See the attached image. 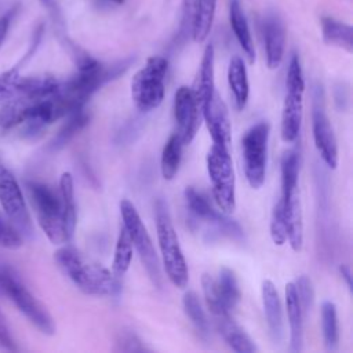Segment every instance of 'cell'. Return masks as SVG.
<instances>
[{
  "instance_id": "cell-1",
  "label": "cell",
  "mask_w": 353,
  "mask_h": 353,
  "mask_svg": "<svg viewBox=\"0 0 353 353\" xmlns=\"http://www.w3.org/2000/svg\"><path fill=\"white\" fill-rule=\"evenodd\" d=\"M131 65V59L103 65L90 55L77 58V73L69 80L59 83L54 99L61 117L83 109L90 97L108 81L123 74Z\"/></svg>"
},
{
  "instance_id": "cell-2",
  "label": "cell",
  "mask_w": 353,
  "mask_h": 353,
  "mask_svg": "<svg viewBox=\"0 0 353 353\" xmlns=\"http://www.w3.org/2000/svg\"><path fill=\"white\" fill-rule=\"evenodd\" d=\"M54 258L65 276L87 295L116 296L121 291L119 277L113 272L84 256L70 245L58 248Z\"/></svg>"
},
{
  "instance_id": "cell-3",
  "label": "cell",
  "mask_w": 353,
  "mask_h": 353,
  "mask_svg": "<svg viewBox=\"0 0 353 353\" xmlns=\"http://www.w3.org/2000/svg\"><path fill=\"white\" fill-rule=\"evenodd\" d=\"M156 229L165 274L175 287L185 288L189 281V270L167 204L163 200L156 203Z\"/></svg>"
},
{
  "instance_id": "cell-4",
  "label": "cell",
  "mask_w": 353,
  "mask_h": 353,
  "mask_svg": "<svg viewBox=\"0 0 353 353\" xmlns=\"http://www.w3.org/2000/svg\"><path fill=\"white\" fill-rule=\"evenodd\" d=\"M0 296L8 298L43 334L52 335L55 332V324L51 314L22 284L17 273L7 266H0Z\"/></svg>"
},
{
  "instance_id": "cell-5",
  "label": "cell",
  "mask_w": 353,
  "mask_h": 353,
  "mask_svg": "<svg viewBox=\"0 0 353 353\" xmlns=\"http://www.w3.org/2000/svg\"><path fill=\"white\" fill-rule=\"evenodd\" d=\"M168 69V61L164 57L153 55L146 59L131 81V98L134 105L141 112L157 109L165 94L164 77Z\"/></svg>"
},
{
  "instance_id": "cell-6",
  "label": "cell",
  "mask_w": 353,
  "mask_h": 353,
  "mask_svg": "<svg viewBox=\"0 0 353 353\" xmlns=\"http://www.w3.org/2000/svg\"><path fill=\"white\" fill-rule=\"evenodd\" d=\"M207 172L211 181L212 197L223 214L236 208V181L229 149L212 145L207 153Z\"/></svg>"
},
{
  "instance_id": "cell-7",
  "label": "cell",
  "mask_w": 353,
  "mask_h": 353,
  "mask_svg": "<svg viewBox=\"0 0 353 353\" xmlns=\"http://www.w3.org/2000/svg\"><path fill=\"white\" fill-rule=\"evenodd\" d=\"M28 190L37 214L39 225L47 239L54 244L68 243L69 237L65 230L61 196L41 182H28Z\"/></svg>"
},
{
  "instance_id": "cell-8",
  "label": "cell",
  "mask_w": 353,
  "mask_h": 353,
  "mask_svg": "<svg viewBox=\"0 0 353 353\" xmlns=\"http://www.w3.org/2000/svg\"><path fill=\"white\" fill-rule=\"evenodd\" d=\"M305 79L299 57L292 54L285 79V97L281 112V138L284 142H294L298 138L303 112Z\"/></svg>"
},
{
  "instance_id": "cell-9",
  "label": "cell",
  "mask_w": 353,
  "mask_h": 353,
  "mask_svg": "<svg viewBox=\"0 0 353 353\" xmlns=\"http://www.w3.org/2000/svg\"><path fill=\"white\" fill-rule=\"evenodd\" d=\"M120 214L123 218V226L128 232L132 245L137 250L149 279L156 287H160L161 274H160L159 258L154 251L152 239L146 230V226L143 225L135 205L130 200L123 199L120 201Z\"/></svg>"
},
{
  "instance_id": "cell-10",
  "label": "cell",
  "mask_w": 353,
  "mask_h": 353,
  "mask_svg": "<svg viewBox=\"0 0 353 353\" xmlns=\"http://www.w3.org/2000/svg\"><path fill=\"white\" fill-rule=\"evenodd\" d=\"M269 132V123L259 121L250 127L241 139L244 172L252 189H259L265 182Z\"/></svg>"
},
{
  "instance_id": "cell-11",
  "label": "cell",
  "mask_w": 353,
  "mask_h": 353,
  "mask_svg": "<svg viewBox=\"0 0 353 353\" xmlns=\"http://www.w3.org/2000/svg\"><path fill=\"white\" fill-rule=\"evenodd\" d=\"M0 204L4 214L11 221V225L21 233V236H33V225L23 193L14 176V174L0 160Z\"/></svg>"
},
{
  "instance_id": "cell-12",
  "label": "cell",
  "mask_w": 353,
  "mask_h": 353,
  "mask_svg": "<svg viewBox=\"0 0 353 353\" xmlns=\"http://www.w3.org/2000/svg\"><path fill=\"white\" fill-rule=\"evenodd\" d=\"M312 131L316 149L321 156L323 161L330 168H335L338 165V145L332 125L324 109L323 92L320 88H316L313 95Z\"/></svg>"
},
{
  "instance_id": "cell-13",
  "label": "cell",
  "mask_w": 353,
  "mask_h": 353,
  "mask_svg": "<svg viewBox=\"0 0 353 353\" xmlns=\"http://www.w3.org/2000/svg\"><path fill=\"white\" fill-rule=\"evenodd\" d=\"M185 201L189 208V212L192 216L197 221H201L204 223H208L214 229H216L219 233L226 234L232 239H243L244 233L240 225L228 218L226 214L222 211H216L212 208V205L208 203V200L197 192L193 186H188L183 192Z\"/></svg>"
},
{
  "instance_id": "cell-14",
  "label": "cell",
  "mask_w": 353,
  "mask_h": 353,
  "mask_svg": "<svg viewBox=\"0 0 353 353\" xmlns=\"http://www.w3.org/2000/svg\"><path fill=\"white\" fill-rule=\"evenodd\" d=\"M200 108L190 87L181 85L174 98V114L176 120V134L183 145H189L200 128Z\"/></svg>"
},
{
  "instance_id": "cell-15",
  "label": "cell",
  "mask_w": 353,
  "mask_h": 353,
  "mask_svg": "<svg viewBox=\"0 0 353 353\" xmlns=\"http://www.w3.org/2000/svg\"><path fill=\"white\" fill-rule=\"evenodd\" d=\"M201 113L205 120L212 143L229 149L232 141L229 110L225 101L216 91H214V94L201 106Z\"/></svg>"
},
{
  "instance_id": "cell-16",
  "label": "cell",
  "mask_w": 353,
  "mask_h": 353,
  "mask_svg": "<svg viewBox=\"0 0 353 353\" xmlns=\"http://www.w3.org/2000/svg\"><path fill=\"white\" fill-rule=\"evenodd\" d=\"M283 204V214L287 228V241L290 243L294 251H301L303 244V222H302V210L298 189L281 194L280 197Z\"/></svg>"
},
{
  "instance_id": "cell-17",
  "label": "cell",
  "mask_w": 353,
  "mask_h": 353,
  "mask_svg": "<svg viewBox=\"0 0 353 353\" xmlns=\"http://www.w3.org/2000/svg\"><path fill=\"white\" fill-rule=\"evenodd\" d=\"M263 39L268 68L277 69L284 57L285 29L283 21L276 14L266 17L263 23Z\"/></svg>"
},
{
  "instance_id": "cell-18",
  "label": "cell",
  "mask_w": 353,
  "mask_h": 353,
  "mask_svg": "<svg viewBox=\"0 0 353 353\" xmlns=\"http://www.w3.org/2000/svg\"><path fill=\"white\" fill-rule=\"evenodd\" d=\"M261 292H262V305H263V313H265L269 335L273 342L279 343L284 335L283 307H281L279 292L270 280H265L262 283Z\"/></svg>"
},
{
  "instance_id": "cell-19",
  "label": "cell",
  "mask_w": 353,
  "mask_h": 353,
  "mask_svg": "<svg viewBox=\"0 0 353 353\" xmlns=\"http://www.w3.org/2000/svg\"><path fill=\"white\" fill-rule=\"evenodd\" d=\"M214 76H215V51H214V46L208 44L203 52L197 77L193 83V87H190L200 110H201V106L207 102V99L215 91Z\"/></svg>"
},
{
  "instance_id": "cell-20",
  "label": "cell",
  "mask_w": 353,
  "mask_h": 353,
  "mask_svg": "<svg viewBox=\"0 0 353 353\" xmlns=\"http://www.w3.org/2000/svg\"><path fill=\"white\" fill-rule=\"evenodd\" d=\"M215 327L223 341L237 353H254L256 346L245 331L232 319L230 313L214 316Z\"/></svg>"
},
{
  "instance_id": "cell-21",
  "label": "cell",
  "mask_w": 353,
  "mask_h": 353,
  "mask_svg": "<svg viewBox=\"0 0 353 353\" xmlns=\"http://www.w3.org/2000/svg\"><path fill=\"white\" fill-rule=\"evenodd\" d=\"M285 307H287V319L290 324V350L292 353H298L302 350V346H303L305 314L301 309L295 285L292 281L285 285Z\"/></svg>"
},
{
  "instance_id": "cell-22",
  "label": "cell",
  "mask_w": 353,
  "mask_h": 353,
  "mask_svg": "<svg viewBox=\"0 0 353 353\" xmlns=\"http://www.w3.org/2000/svg\"><path fill=\"white\" fill-rule=\"evenodd\" d=\"M229 23L236 36L237 43L240 44L243 52L245 54L250 63L255 61V47L252 41V36L250 32V25L245 18V14L241 8L240 0H230L229 4Z\"/></svg>"
},
{
  "instance_id": "cell-23",
  "label": "cell",
  "mask_w": 353,
  "mask_h": 353,
  "mask_svg": "<svg viewBox=\"0 0 353 353\" xmlns=\"http://www.w3.org/2000/svg\"><path fill=\"white\" fill-rule=\"evenodd\" d=\"M228 83H229L230 91L233 94L236 108L239 110H243L248 101L250 84H248L245 63H244L243 58H240L239 55H233L229 61Z\"/></svg>"
},
{
  "instance_id": "cell-24",
  "label": "cell",
  "mask_w": 353,
  "mask_h": 353,
  "mask_svg": "<svg viewBox=\"0 0 353 353\" xmlns=\"http://www.w3.org/2000/svg\"><path fill=\"white\" fill-rule=\"evenodd\" d=\"M59 196L62 203V215H63V223L65 230L69 237L72 239L74 229H76V201H74V185H73V176L70 172H63L59 179Z\"/></svg>"
},
{
  "instance_id": "cell-25",
  "label": "cell",
  "mask_w": 353,
  "mask_h": 353,
  "mask_svg": "<svg viewBox=\"0 0 353 353\" xmlns=\"http://www.w3.org/2000/svg\"><path fill=\"white\" fill-rule=\"evenodd\" d=\"M321 33L324 43L345 48L349 52L353 50V29L350 25L324 17L321 18Z\"/></svg>"
},
{
  "instance_id": "cell-26",
  "label": "cell",
  "mask_w": 353,
  "mask_h": 353,
  "mask_svg": "<svg viewBox=\"0 0 353 353\" xmlns=\"http://www.w3.org/2000/svg\"><path fill=\"white\" fill-rule=\"evenodd\" d=\"M216 10V0H196L190 34L194 41L201 43L210 34Z\"/></svg>"
},
{
  "instance_id": "cell-27",
  "label": "cell",
  "mask_w": 353,
  "mask_h": 353,
  "mask_svg": "<svg viewBox=\"0 0 353 353\" xmlns=\"http://www.w3.org/2000/svg\"><path fill=\"white\" fill-rule=\"evenodd\" d=\"M182 149H183V142L181 137L176 132H174L165 142L161 152L160 168L164 179L170 181L176 175L181 164V159H182Z\"/></svg>"
},
{
  "instance_id": "cell-28",
  "label": "cell",
  "mask_w": 353,
  "mask_h": 353,
  "mask_svg": "<svg viewBox=\"0 0 353 353\" xmlns=\"http://www.w3.org/2000/svg\"><path fill=\"white\" fill-rule=\"evenodd\" d=\"M68 121L59 128L57 135L52 138L50 148L52 150H58L63 148L76 134H79L90 121V114L84 109H79L70 114H68Z\"/></svg>"
},
{
  "instance_id": "cell-29",
  "label": "cell",
  "mask_w": 353,
  "mask_h": 353,
  "mask_svg": "<svg viewBox=\"0 0 353 353\" xmlns=\"http://www.w3.org/2000/svg\"><path fill=\"white\" fill-rule=\"evenodd\" d=\"M321 331L327 350L335 352L339 342V328L336 306L331 301H324L321 305Z\"/></svg>"
},
{
  "instance_id": "cell-30",
  "label": "cell",
  "mask_w": 353,
  "mask_h": 353,
  "mask_svg": "<svg viewBox=\"0 0 353 353\" xmlns=\"http://www.w3.org/2000/svg\"><path fill=\"white\" fill-rule=\"evenodd\" d=\"M132 241L131 237L128 234V232L124 229V226L121 228L117 241H116V247H114V255H113V262H112V272L116 277H121L127 273L130 265H131V259H132Z\"/></svg>"
},
{
  "instance_id": "cell-31",
  "label": "cell",
  "mask_w": 353,
  "mask_h": 353,
  "mask_svg": "<svg viewBox=\"0 0 353 353\" xmlns=\"http://www.w3.org/2000/svg\"><path fill=\"white\" fill-rule=\"evenodd\" d=\"M215 280H216L218 290L221 292V296H222L228 310L232 312L239 305L240 298H241L240 287H239L234 273L229 268H222L219 270L218 279H215Z\"/></svg>"
},
{
  "instance_id": "cell-32",
  "label": "cell",
  "mask_w": 353,
  "mask_h": 353,
  "mask_svg": "<svg viewBox=\"0 0 353 353\" xmlns=\"http://www.w3.org/2000/svg\"><path fill=\"white\" fill-rule=\"evenodd\" d=\"M182 305H183V310H185L186 316L193 323V325L200 332V335L201 336H207L208 332H210V323H208L205 312H204V309H203V306H201L196 292L188 291L183 295Z\"/></svg>"
},
{
  "instance_id": "cell-33",
  "label": "cell",
  "mask_w": 353,
  "mask_h": 353,
  "mask_svg": "<svg viewBox=\"0 0 353 353\" xmlns=\"http://www.w3.org/2000/svg\"><path fill=\"white\" fill-rule=\"evenodd\" d=\"M281 194L298 189L299 154L296 150H288L281 157Z\"/></svg>"
},
{
  "instance_id": "cell-34",
  "label": "cell",
  "mask_w": 353,
  "mask_h": 353,
  "mask_svg": "<svg viewBox=\"0 0 353 353\" xmlns=\"http://www.w3.org/2000/svg\"><path fill=\"white\" fill-rule=\"evenodd\" d=\"M201 287H203V294H204V299L207 303L208 310L211 312L212 316H219V314H228L230 313L221 296V292L218 290V284L216 280L204 273L201 276Z\"/></svg>"
},
{
  "instance_id": "cell-35",
  "label": "cell",
  "mask_w": 353,
  "mask_h": 353,
  "mask_svg": "<svg viewBox=\"0 0 353 353\" xmlns=\"http://www.w3.org/2000/svg\"><path fill=\"white\" fill-rule=\"evenodd\" d=\"M270 237L276 245H283L287 241V228L283 214V204L279 200L272 211L270 218Z\"/></svg>"
},
{
  "instance_id": "cell-36",
  "label": "cell",
  "mask_w": 353,
  "mask_h": 353,
  "mask_svg": "<svg viewBox=\"0 0 353 353\" xmlns=\"http://www.w3.org/2000/svg\"><path fill=\"white\" fill-rule=\"evenodd\" d=\"M292 283L295 285V291H296V295H298L301 309H302L303 314L306 316L309 313V310L312 309L313 302H314V290H313L312 281L307 276L302 274Z\"/></svg>"
},
{
  "instance_id": "cell-37",
  "label": "cell",
  "mask_w": 353,
  "mask_h": 353,
  "mask_svg": "<svg viewBox=\"0 0 353 353\" xmlns=\"http://www.w3.org/2000/svg\"><path fill=\"white\" fill-rule=\"evenodd\" d=\"M22 245V236L21 233L8 222L0 216V247L4 248H19Z\"/></svg>"
},
{
  "instance_id": "cell-38",
  "label": "cell",
  "mask_w": 353,
  "mask_h": 353,
  "mask_svg": "<svg viewBox=\"0 0 353 353\" xmlns=\"http://www.w3.org/2000/svg\"><path fill=\"white\" fill-rule=\"evenodd\" d=\"M117 352H146L148 347L141 342V339L134 332H121L116 339Z\"/></svg>"
},
{
  "instance_id": "cell-39",
  "label": "cell",
  "mask_w": 353,
  "mask_h": 353,
  "mask_svg": "<svg viewBox=\"0 0 353 353\" xmlns=\"http://www.w3.org/2000/svg\"><path fill=\"white\" fill-rule=\"evenodd\" d=\"M0 349L6 350V352H17L18 350V346H17L14 338L11 336V332L7 327L6 319L1 312H0Z\"/></svg>"
},
{
  "instance_id": "cell-40",
  "label": "cell",
  "mask_w": 353,
  "mask_h": 353,
  "mask_svg": "<svg viewBox=\"0 0 353 353\" xmlns=\"http://www.w3.org/2000/svg\"><path fill=\"white\" fill-rule=\"evenodd\" d=\"M11 18H12V11L3 15L0 18V46L3 44L6 36H7V32H8V28H10V22H11Z\"/></svg>"
},
{
  "instance_id": "cell-41",
  "label": "cell",
  "mask_w": 353,
  "mask_h": 353,
  "mask_svg": "<svg viewBox=\"0 0 353 353\" xmlns=\"http://www.w3.org/2000/svg\"><path fill=\"white\" fill-rule=\"evenodd\" d=\"M339 272H341L342 277L346 280V284H347L349 290H352V274H350V269H349L347 266L342 265V266L339 268Z\"/></svg>"
},
{
  "instance_id": "cell-42",
  "label": "cell",
  "mask_w": 353,
  "mask_h": 353,
  "mask_svg": "<svg viewBox=\"0 0 353 353\" xmlns=\"http://www.w3.org/2000/svg\"><path fill=\"white\" fill-rule=\"evenodd\" d=\"M109 1H112V3H114V4H123L125 0H109Z\"/></svg>"
},
{
  "instance_id": "cell-43",
  "label": "cell",
  "mask_w": 353,
  "mask_h": 353,
  "mask_svg": "<svg viewBox=\"0 0 353 353\" xmlns=\"http://www.w3.org/2000/svg\"><path fill=\"white\" fill-rule=\"evenodd\" d=\"M0 216H1V214H0Z\"/></svg>"
}]
</instances>
